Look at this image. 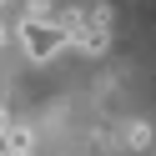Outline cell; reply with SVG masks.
Listing matches in <instances>:
<instances>
[{
	"label": "cell",
	"mask_w": 156,
	"mask_h": 156,
	"mask_svg": "<svg viewBox=\"0 0 156 156\" xmlns=\"http://www.w3.org/2000/svg\"><path fill=\"white\" fill-rule=\"evenodd\" d=\"M5 131H10V121H5V111H0V136H5Z\"/></svg>",
	"instance_id": "obj_6"
},
{
	"label": "cell",
	"mask_w": 156,
	"mask_h": 156,
	"mask_svg": "<svg viewBox=\"0 0 156 156\" xmlns=\"http://www.w3.org/2000/svg\"><path fill=\"white\" fill-rule=\"evenodd\" d=\"M5 156H30V131L10 126V131H5Z\"/></svg>",
	"instance_id": "obj_3"
},
{
	"label": "cell",
	"mask_w": 156,
	"mask_h": 156,
	"mask_svg": "<svg viewBox=\"0 0 156 156\" xmlns=\"http://www.w3.org/2000/svg\"><path fill=\"white\" fill-rule=\"evenodd\" d=\"M126 141H131V146H146V141H151V126H146V121H136L131 131H126Z\"/></svg>",
	"instance_id": "obj_4"
},
{
	"label": "cell",
	"mask_w": 156,
	"mask_h": 156,
	"mask_svg": "<svg viewBox=\"0 0 156 156\" xmlns=\"http://www.w3.org/2000/svg\"><path fill=\"white\" fill-rule=\"evenodd\" d=\"M15 35H20V51H25V61H30V66L55 61V55L71 45V25H66V20H35V15H25Z\"/></svg>",
	"instance_id": "obj_1"
},
{
	"label": "cell",
	"mask_w": 156,
	"mask_h": 156,
	"mask_svg": "<svg viewBox=\"0 0 156 156\" xmlns=\"http://www.w3.org/2000/svg\"><path fill=\"white\" fill-rule=\"evenodd\" d=\"M71 45H81L86 55H106V51H111V15H106V10H96V15H86V20L76 25V35H71Z\"/></svg>",
	"instance_id": "obj_2"
},
{
	"label": "cell",
	"mask_w": 156,
	"mask_h": 156,
	"mask_svg": "<svg viewBox=\"0 0 156 156\" xmlns=\"http://www.w3.org/2000/svg\"><path fill=\"white\" fill-rule=\"evenodd\" d=\"M5 41H10V30H5V20H0V45H5Z\"/></svg>",
	"instance_id": "obj_5"
}]
</instances>
